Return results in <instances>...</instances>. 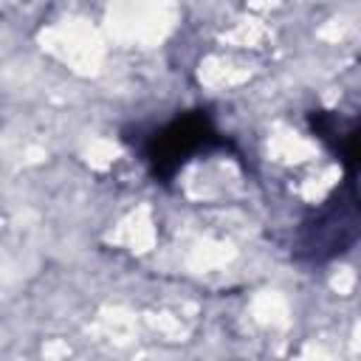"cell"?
<instances>
[{"mask_svg": "<svg viewBox=\"0 0 361 361\" xmlns=\"http://www.w3.org/2000/svg\"><path fill=\"white\" fill-rule=\"evenodd\" d=\"M121 138L127 144H133V149L144 161L149 178L161 186H172L178 172L195 158H203L212 152H234L237 155L234 141L226 133H220L214 113L209 107L180 110L158 127H149V130L135 127V138H130V135H121Z\"/></svg>", "mask_w": 361, "mask_h": 361, "instance_id": "obj_1", "label": "cell"}, {"mask_svg": "<svg viewBox=\"0 0 361 361\" xmlns=\"http://www.w3.org/2000/svg\"><path fill=\"white\" fill-rule=\"evenodd\" d=\"M361 243V180L341 178L296 226L290 257L299 265H327Z\"/></svg>", "mask_w": 361, "mask_h": 361, "instance_id": "obj_2", "label": "cell"}, {"mask_svg": "<svg viewBox=\"0 0 361 361\" xmlns=\"http://www.w3.org/2000/svg\"><path fill=\"white\" fill-rule=\"evenodd\" d=\"M307 130L316 141L327 147L336 164L344 169V178L361 180V116H344L338 110L313 107L305 116Z\"/></svg>", "mask_w": 361, "mask_h": 361, "instance_id": "obj_3", "label": "cell"}]
</instances>
